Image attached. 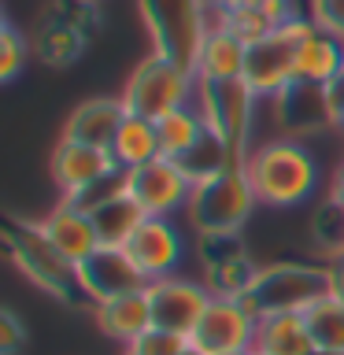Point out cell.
<instances>
[{
    "mask_svg": "<svg viewBox=\"0 0 344 355\" xmlns=\"http://www.w3.org/2000/svg\"><path fill=\"white\" fill-rule=\"evenodd\" d=\"M244 171L259 207H300L318 193L322 171L300 137H274L252 144Z\"/></svg>",
    "mask_w": 344,
    "mask_h": 355,
    "instance_id": "6da1fadb",
    "label": "cell"
},
{
    "mask_svg": "<svg viewBox=\"0 0 344 355\" xmlns=\"http://www.w3.org/2000/svg\"><path fill=\"white\" fill-rule=\"evenodd\" d=\"M137 8L152 41V55L196 78L200 52L215 26V4L211 0H137Z\"/></svg>",
    "mask_w": 344,
    "mask_h": 355,
    "instance_id": "7a4b0ae2",
    "label": "cell"
},
{
    "mask_svg": "<svg viewBox=\"0 0 344 355\" xmlns=\"http://www.w3.org/2000/svg\"><path fill=\"white\" fill-rule=\"evenodd\" d=\"M333 285H337V266H329V263H296V259L266 263L255 274L244 304L259 318L307 315L315 304L333 296Z\"/></svg>",
    "mask_w": 344,
    "mask_h": 355,
    "instance_id": "3957f363",
    "label": "cell"
},
{
    "mask_svg": "<svg viewBox=\"0 0 344 355\" xmlns=\"http://www.w3.org/2000/svg\"><path fill=\"white\" fill-rule=\"evenodd\" d=\"M4 248L11 263L19 266V274L30 285H37L41 293H49L63 304H85L82 288H78V266L52 244L41 222L26 218H8L4 226Z\"/></svg>",
    "mask_w": 344,
    "mask_h": 355,
    "instance_id": "277c9868",
    "label": "cell"
},
{
    "mask_svg": "<svg viewBox=\"0 0 344 355\" xmlns=\"http://www.w3.org/2000/svg\"><path fill=\"white\" fill-rule=\"evenodd\" d=\"M255 207H259V200H255V189H252L244 159H241L226 174L211 178V182H200L193 189V200H189L185 215L196 226V233H241V226L252 218Z\"/></svg>",
    "mask_w": 344,
    "mask_h": 355,
    "instance_id": "5b68a950",
    "label": "cell"
},
{
    "mask_svg": "<svg viewBox=\"0 0 344 355\" xmlns=\"http://www.w3.org/2000/svg\"><path fill=\"white\" fill-rule=\"evenodd\" d=\"M119 96H122L130 115L160 122L163 115H171L178 107L196 104V78L189 71H182V67L160 60V55H148L126 78Z\"/></svg>",
    "mask_w": 344,
    "mask_h": 355,
    "instance_id": "8992f818",
    "label": "cell"
},
{
    "mask_svg": "<svg viewBox=\"0 0 344 355\" xmlns=\"http://www.w3.org/2000/svg\"><path fill=\"white\" fill-rule=\"evenodd\" d=\"M315 30V22L307 15H293L282 22L270 37L252 44L248 60H244V85L252 89L259 100H274L296 82V44Z\"/></svg>",
    "mask_w": 344,
    "mask_h": 355,
    "instance_id": "52a82bcc",
    "label": "cell"
},
{
    "mask_svg": "<svg viewBox=\"0 0 344 355\" xmlns=\"http://www.w3.org/2000/svg\"><path fill=\"white\" fill-rule=\"evenodd\" d=\"M263 100L244 85V78L233 82H196V107L204 115L207 130L218 133L233 152L248 155V137H252V122L255 107Z\"/></svg>",
    "mask_w": 344,
    "mask_h": 355,
    "instance_id": "ba28073f",
    "label": "cell"
},
{
    "mask_svg": "<svg viewBox=\"0 0 344 355\" xmlns=\"http://www.w3.org/2000/svg\"><path fill=\"white\" fill-rule=\"evenodd\" d=\"M255 329H259V315L244 300L211 296L196 329L189 333V344L204 355H241L255 348Z\"/></svg>",
    "mask_w": 344,
    "mask_h": 355,
    "instance_id": "9c48e42d",
    "label": "cell"
},
{
    "mask_svg": "<svg viewBox=\"0 0 344 355\" xmlns=\"http://www.w3.org/2000/svg\"><path fill=\"white\" fill-rule=\"evenodd\" d=\"M78 288H82L85 304L100 307V304H108V300H119V296L148 288V277L141 274V266L130 259L126 248L100 244L85 263H78Z\"/></svg>",
    "mask_w": 344,
    "mask_h": 355,
    "instance_id": "30bf717a",
    "label": "cell"
},
{
    "mask_svg": "<svg viewBox=\"0 0 344 355\" xmlns=\"http://www.w3.org/2000/svg\"><path fill=\"white\" fill-rule=\"evenodd\" d=\"M200 263H204V285L211 288V296L244 300L259 274L237 233H200Z\"/></svg>",
    "mask_w": 344,
    "mask_h": 355,
    "instance_id": "8fae6325",
    "label": "cell"
},
{
    "mask_svg": "<svg viewBox=\"0 0 344 355\" xmlns=\"http://www.w3.org/2000/svg\"><path fill=\"white\" fill-rule=\"evenodd\" d=\"M196 182L185 174V166L178 159H160L144 163L141 171H130V196L141 204L148 218H171L174 211L189 207Z\"/></svg>",
    "mask_w": 344,
    "mask_h": 355,
    "instance_id": "7c38bea8",
    "label": "cell"
},
{
    "mask_svg": "<svg viewBox=\"0 0 344 355\" xmlns=\"http://www.w3.org/2000/svg\"><path fill=\"white\" fill-rule=\"evenodd\" d=\"M144 293H148V304H152V326L182 333V337H189L196 329L200 315L211 304V288L204 282H193V277H182V274L148 282Z\"/></svg>",
    "mask_w": 344,
    "mask_h": 355,
    "instance_id": "4fadbf2b",
    "label": "cell"
},
{
    "mask_svg": "<svg viewBox=\"0 0 344 355\" xmlns=\"http://www.w3.org/2000/svg\"><path fill=\"white\" fill-rule=\"evenodd\" d=\"M274 111H277V122H282V130L289 137L318 133L326 126H337V89L293 82L274 100Z\"/></svg>",
    "mask_w": 344,
    "mask_h": 355,
    "instance_id": "5bb4252c",
    "label": "cell"
},
{
    "mask_svg": "<svg viewBox=\"0 0 344 355\" xmlns=\"http://www.w3.org/2000/svg\"><path fill=\"white\" fill-rule=\"evenodd\" d=\"M126 252H130V259L141 266V274L148 277V282H160V277L178 274L185 244H182V233H178V226L171 218H144L141 230L130 237Z\"/></svg>",
    "mask_w": 344,
    "mask_h": 355,
    "instance_id": "9a60e30c",
    "label": "cell"
},
{
    "mask_svg": "<svg viewBox=\"0 0 344 355\" xmlns=\"http://www.w3.org/2000/svg\"><path fill=\"white\" fill-rule=\"evenodd\" d=\"M108 171H115L108 148H93L82 141H60V148L52 152V182L60 189V196H74L85 185H93L96 178H104Z\"/></svg>",
    "mask_w": 344,
    "mask_h": 355,
    "instance_id": "2e32d148",
    "label": "cell"
},
{
    "mask_svg": "<svg viewBox=\"0 0 344 355\" xmlns=\"http://www.w3.org/2000/svg\"><path fill=\"white\" fill-rule=\"evenodd\" d=\"M296 82L337 89L344 82V37L318 26L311 30L296 44Z\"/></svg>",
    "mask_w": 344,
    "mask_h": 355,
    "instance_id": "e0dca14e",
    "label": "cell"
},
{
    "mask_svg": "<svg viewBox=\"0 0 344 355\" xmlns=\"http://www.w3.org/2000/svg\"><path fill=\"white\" fill-rule=\"evenodd\" d=\"M126 115L130 111L122 104V96H93L71 111V119L63 126V137L93 144V148H111V141H115V133H119Z\"/></svg>",
    "mask_w": 344,
    "mask_h": 355,
    "instance_id": "ac0fdd59",
    "label": "cell"
},
{
    "mask_svg": "<svg viewBox=\"0 0 344 355\" xmlns=\"http://www.w3.org/2000/svg\"><path fill=\"white\" fill-rule=\"evenodd\" d=\"M41 226H44V233L52 237V244H55V248H60L74 266L85 263L89 255H93L100 244H104V241H100V233H96L93 215L78 211L74 204H67V200H60V204H55L49 215L41 218Z\"/></svg>",
    "mask_w": 344,
    "mask_h": 355,
    "instance_id": "d6986e66",
    "label": "cell"
},
{
    "mask_svg": "<svg viewBox=\"0 0 344 355\" xmlns=\"http://www.w3.org/2000/svg\"><path fill=\"white\" fill-rule=\"evenodd\" d=\"M93 311H96V326L111 340L126 344V348L152 329V304H148L144 288L141 293H130V296H119V300H108V304H100Z\"/></svg>",
    "mask_w": 344,
    "mask_h": 355,
    "instance_id": "ffe728a7",
    "label": "cell"
},
{
    "mask_svg": "<svg viewBox=\"0 0 344 355\" xmlns=\"http://www.w3.org/2000/svg\"><path fill=\"white\" fill-rule=\"evenodd\" d=\"M255 355H315L304 315H266L255 329Z\"/></svg>",
    "mask_w": 344,
    "mask_h": 355,
    "instance_id": "44dd1931",
    "label": "cell"
},
{
    "mask_svg": "<svg viewBox=\"0 0 344 355\" xmlns=\"http://www.w3.org/2000/svg\"><path fill=\"white\" fill-rule=\"evenodd\" d=\"M244 60H248V44H241L230 30L211 26L204 52L196 63V82H233L244 78Z\"/></svg>",
    "mask_w": 344,
    "mask_h": 355,
    "instance_id": "7402d4cb",
    "label": "cell"
},
{
    "mask_svg": "<svg viewBox=\"0 0 344 355\" xmlns=\"http://www.w3.org/2000/svg\"><path fill=\"white\" fill-rule=\"evenodd\" d=\"M108 152H111V159H115V166H122V171H141L144 163H152L163 155L160 152V130H155L152 119L126 115Z\"/></svg>",
    "mask_w": 344,
    "mask_h": 355,
    "instance_id": "603a6c76",
    "label": "cell"
},
{
    "mask_svg": "<svg viewBox=\"0 0 344 355\" xmlns=\"http://www.w3.org/2000/svg\"><path fill=\"white\" fill-rule=\"evenodd\" d=\"M33 49H37V55L49 67H71L78 55L85 52V30L52 11V15L41 22V33H37V41H33Z\"/></svg>",
    "mask_w": 344,
    "mask_h": 355,
    "instance_id": "cb8c5ba5",
    "label": "cell"
},
{
    "mask_svg": "<svg viewBox=\"0 0 344 355\" xmlns=\"http://www.w3.org/2000/svg\"><path fill=\"white\" fill-rule=\"evenodd\" d=\"M155 130H160V152L166 159H182V155L193 152L200 144V137L207 133V122H204L196 104H189V107H178L171 115H163L155 122Z\"/></svg>",
    "mask_w": 344,
    "mask_h": 355,
    "instance_id": "d4e9b609",
    "label": "cell"
},
{
    "mask_svg": "<svg viewBox=\"0 0 344 355\" xmlns=\"http://www.w3.org/2000/svg\"><path fill=\"white\" fill-rule=\"evenodd\" d=\"M241 159H244L241 152H233L230 144L218 137V133H211V130H207L204 137H200L196 148L189 152V155H182L178 163H182V166H185V174L200 185V182H211V178L226 174L230 166H233V163H241Z\"/></svg>",
    "mask_w": 344,
    "mask_h": 355,
    "instance_id": "484cf974",
    "label": "cell"
},
{
    "mask_svg": "<svg viewBox=\"0 0 344 355\" xmlns=\"http://www.w3.org/2000/svg\"><path fill=\"white\" fill-rule=\"evenodd\" d=\"M311 237H315L318 255L329 266L344 263V204L337 196H326L311 215Z\"/></svg>",
    "mask_w": 344,
    "mask_h": 355,
    "instance_id": "4316f807",
    "label": "cell"
},
{
    "mask_svg": "<svg viewBox=\"0 0 344 355\" xmlns=\"http://www.w3.org/2000/svg\"><path fill=\"white\" fill-rule=\"evenodd\" d=\"M144 218H148V215H144L141 204H137V200H133L130 193L119 196V200H111L108 207H100L96 215H93L100 241H104V244H115V248H126L130 237L141 230Z\"/></svg>",
    "mask_w": 344,
    "mask_h": 355,
    "instance_id": "83f0119b",
    "label": "cell"
},
{
    "mask_svg": "<svg viewBox=\"0 0 344 355\" xmlns=\"http://www.w3.org/2000/svg\"><path fill=\"white\" fill-rule=\"evenodd\" d=\"M318 352H344V300L329 296L304 315Z\"/></svg>",
    "mask_w": 344,
    "mask_h": 355,
    "instance_id": "f1b7e54d",
    "label": "cell"
},
{
    "mask_svg": "<svg viewBox=\"0 0 344 355\" xmlns=\"http://www.w3.org/2000/svg\"><path fill=\"white\" fill-rule=\"evenodd\" d=\"M215 26L230 30L241 44H248V49H252V44H259V41L270 37V33L277 30V22L266 15L263 8H237V11L215 8Z\"/></svg>",
    "mask_w": 344,
    "mask_h": 355,
    "instance_id": "f546056e",
    "label": "cell"
},
{
    "mask_svg": "<svg viewBox=\"0 0 344 355\" xmlns=\"http://www.w3.org/2000/svg\"><path fill=\"white\" fill-rule=\"evenodd\" d=\"M126 193H130V171L115 166V171H108L104 178H96L93 185H85L82 193H74V196H60V200L74 204L78 211H85V215H96L100 207H108L111 200H119V196H126Z\"/></svg>",
    "mask_w": 344,
    "mask_h": 355,
    "instance_id": "4dcf8cb0",
    "label": "cell"
},
{
    "mask_svg": "<svg viewBox=\"0 0 344 355\" xmlns=\"http://www.w3.org/2000/svg\"><path fill=\"white\" fill-rule=\"evenodd\" d=\"M26 55H30L26 37L11 22H4V30H0V82H15L22 63H26Z\"/></svg>",
    "mask_w": 344,
    "mask_h": 355,
    "instance_id": "1f68e13d",
    "label": "cell"
},
{
    "mask_svg": "<svg viewBox=\"0 0 344 355\" xmlns=\"http://www.w3.org/2000/svg\"><path fill=\"white\" fill-rule=\"evenodd\" d=\"M126 352H130V355H182V352H189V337L152 326L148 333H144V337L133 340Z\"/></svg>",
    "mask_w": 344,
    "mask_h": 355,
    "instance_id": "d6a6232c",
    "label": "cell"
},
{
    "mask_svg": "<svg viewBox=\"0 0 344 355\" xmlns=\"http://www.w3.org/2000/svg\"><path fill=\"white\" fill-rule=\"evenodd\" d=\"M304 15L315 22L318 30H329V33H337V37H344V0H307Z\"/></svg>",
    "mask_w": 344,
    "mask_h": 355,
    "instance_id": "836d02e7",
    "label": "cell"
},
{
    "mask_svg": "<svg viewBox=\"0 0 344 355\" xmlns=\"http://www.w3.org/2000/svg\"><path fill=\"white\" fill-rule=\"evenodd\" d=\"M22 337H26V333H22V322L15 318V311H4V315H0V352L15 355Z\"/></svg>",
    "mask_w": 344,
    "mask_h": 355,
    "instance_id": "e575fe53",
    "label": "cell"
},
{
    "mask_svg": "<svg viewBox=\"0 0 344 355\" xmlns=\"http://www.w3.org/2000/svg\"><path fill=\"white\" fill-rule=\"evenodd\" d=\"M222 11H237V8H263V0H211Z\"/></svg>",
    "mask_w": 344,
    "mask_h": 355,
    "instance_id": "d590c367",
    "label": "cell"
},
{
    "mask_svg": "<svg viewBox=\"0 0 344 355\" xmlns=\"http://www.w3.org/2000/svg\"><path fill=\"white\" fill-rule=\"evenodd\" d=\"M329 196H337L344 204V163L337 166V174H333V185H329Z\"/></svg>",
    "mask_w": 344,
    "mask_h": 355,
    "instance_id": "8d00e7d4",
    "label": "cell"
},
{
    "mask_svg": "<svg viewBox=\"0 0 344 355\" xmlns=\"http://www.w3.org/2000/svg\"><path fill=\"white\" fill-rule=\"evenodd\" d=\"M337 126L344 130V89H337Z\"/></svg>",
    "mask_w": 344,
    "mask_h": 355,
    "instance_id": "74e56055",
    "label": "cell"
},
{
    "mask_svg": "<svg viewBox=\"0 0 344 355\" xmlns=\"http://www.w3.org/2000/svg\"><path fill=\"white\" fill-rule=\"evenodd\" d=\"M182 355H204V352H196V348H193V344H189V352H182Z\"/></svg>",
    "mask_w": 344,
    "mask_h": 355,
    "instance_id": "f35d334b",
    "label": "cell"
},
{
    "mask_svg": "<svg viewBox=\"0 0 344 355\" xmlns=\"http://www.w3.org/2000/svg\"><path fill=\"white\" fill-rule=\"evenodd\" d=\"M315 355H344V352H315Z\"/></svg>",
    "mask_w": 344,
    "mask_h": 355,
    "instance_id": "ab89813d",
    "label": "cell"
},
{
    "mask_svg": "<svg viewBox=\"0 0 344 355\" xmlns=\"http://www.w3.org/2000/svg\"><path fill=\"white\" fill-rule=\"evenodd\" d=\"M241 355H255V352H241Z\"/></svg>",
    "mask_w": 344,
    "mask_h": 355,
    "instance_id": "60d3db41",
    "label": "cell"
},
{
    "mask_svg": "<svg viewBox=\"0 0 344 355\" xmlns=\"http://www.w3.org/2000/svg\"><path fill=\"white\" fill-rule=\"evenodd\" d=\"M341 266H344V263H341Z\"/></svg>",
    "mask_w": 344,
    "mask_h": 355,
    "instance_id": "b9f144b4",
    "label": "cell"
},
{
    "mask_svg": "<svg viewBox=\"0 0 344 355\" xmlns=\"http://www.w3.org/2000/svg\"><path fill=\"white\" fill-rule=\"evenodd\" d=\"M126 355H130V352H126Z\"/></svg>",
    "mask_w": 344,
    "mask_h": 355,
    "instance_id": "7bdbcfd3",
    "label": "cell"
}]
</instances>
